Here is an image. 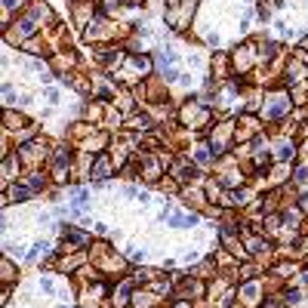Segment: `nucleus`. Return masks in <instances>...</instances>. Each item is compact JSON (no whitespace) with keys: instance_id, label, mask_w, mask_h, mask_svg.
Wrapping results in <instances>:
<instances>
[{"instance_id":"6e6552de","label":"nucleus","mask_w":308,"mask_h":308,"mask_svg":"<svg viewBox=\"0 0 308 308\" xmlns=\"http://www.w3.org/2000/svg\"><path fill=\"white\" fill-rule=\"evenodd\" d=\"M31 191H34V188H19V185H16V188H9V201H25Z\"/></svg>"},{"instance_id":"f8f14e48","label":"nucleus","mask_w":308,"mask_h":308,"mask_svg":"<svg viewBox=\"0 0 308 308\" xmlns=\"http://www.w3.org/2000/svg\"><path fill=\"white\" fill-rule=\"evenodd\" d=\"M40 287H44L47 293H52V281H50V277H40Z\"/></svg>"},{"instance_id":"7ed1b4c3","label":"nucleus","mask_w":308,"mask_h":308,"mask_svg":"<svg viewBox=\"0 0 308 308\" xmlns=\"http://www.w3.org/2000/svg\"><path fill=\"white\" fill-rule=\"evenodd\" d=\"M34 34V19H19L12 25V37H31Z\"/></svg>"},{"instance_id":"f257e3e1","label":"nucleus","mask_w":308,"mask_h":308,"mask_svg":"<svg viewBox=\"0 0 308 308\" xmlns=\"http://www.w3.org/2000/svg\"><path fill=\"white\" fill-rule=\"evenodd\" d=\"M287 111H290V96L287 93H271L265 114H268V117H281V114H287Z\"/></svg>"},{"instance_id":"423d86ee","label":"nucleus","mask_w":308,"mask_h":308,"mask_svg":"<svg viewBox=\"0 0 308 308\" xmlns=\"http://www.w3.org/2000/svg\"><path fill=\"white\" fill-rule=\"evenodd\" d=\"M188 176H194V166H191V163H179V166H176V179L188 182Z\"/></svg>"},{"instance_id":"20e7f679","label":"nucleus","mask_w":308,"mask_h":308,"mask_svg":"<svg viewBox=\"0 0 308 308\" xmlns=\"http://www.w3.org/2000/svg\"><path fill=\"white\" fill-rule=\"evenodd\" d=\"M108 173H111V163H108V157H99V160L93 163V179H96V182L108 179Z\"/></svg>"},{"instance_id":"9d476101","label":"nucleus","mask_w":308,"mask_h":308,"mask_svg":"<svg viewBox=\"0 0 308 308\" xmlns=\"http://www.w3.org/2000/svg\"><path fill=\"white\" fill-rule=\"evenodd\" d=\"M3 281H12V265L3 262Z\"/></svg>"},{"instance_id":"0eeeda50","label":"nucleus","mask_w":308,"mask_h":308,"mask_svg":"<svg viewBox=\"0 0 308 308\" xmlns=\"http://www.w3.org/2000/svg\"><path fill=\"white\" fill-rule=\"evenodd\" d=\"M65 241H71V244H87V234H80L74 228H65Z\"/></svg>"},{"instance_id":"39448f33","label":"nucleus","mask_w":308,"mask_h":308,"mask_svg":"<svg viewBox=\"0 0 308 308\" xmlns=\"http://www.w3.org/2000/svg\"><path fill=\"white\" fill-rule=\"evenodd\" d=\"M287 157H293V142H277V160H287Z\"/></svg>"},{"instance_id":"1a4fd4ad","label":"nucleus","mask_w":308,"mask_h":308,"mask_svg":"<svg viewBox=\"0 0 308 308\" xmlns=\"http://www.w3.org/2000/svg\"><path fill=\"white\" fill-rule=\"evenodd\" d=\"M194 160H198V163H209V148H206V145L194 148Z\"/></svg>"},{"instance_id":"9b49d317","label":"nucleus","mask_w":308,"mask_h":308,"mask_svg":"<svg viewBox=\"0 0 308 308\" xmlns=\"http://www.w3.org/2000/svg\"><path fill=\"white\" fill-rule=\"evenodd\" d=\"M3 6H6V9H19L22 0H3Z\"/></svg>"},{"instance_id":"f03ea898","label":"nucleus","mask_w":308,"mask_h":308,"mask_svg":"<svg viewBox=\"0 0 308 308\" xmlns=\"http://www.w3.org/2000/svg\"><path fill=\"white\" fill-rule=\"evenodd\" d=\"M259 296H262V290H259V284H256V281H250V284H244V287H241V299H244V305H256V302H259Z\"/></svg>"}]
</instances>
